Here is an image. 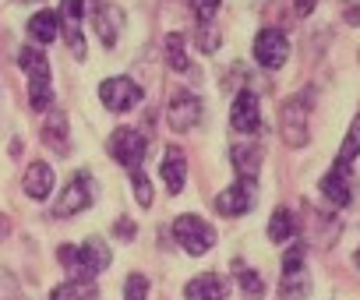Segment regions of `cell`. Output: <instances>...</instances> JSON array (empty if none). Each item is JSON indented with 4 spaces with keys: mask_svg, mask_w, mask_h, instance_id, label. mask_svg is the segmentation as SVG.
Segmentation results:
<instances>
[{
    "mask_svg": "<svg viewBox=\"0 0 360 300\" xmlns=\"http://www.w3.org/2000/svg\"><path fill=\"white\" fill-rule=\"evenodd\" d=\"M283 300H304V293H307V275H304V268L300 272H283Z\"/></svg>",
    "mask_w": 360,
    "mask_h": 300,
    "instance_id": "24",
    "label": "cell"
},
{
    "mask_svg": "<svg viewBox=\"0 0 360 300\" xmlns=\"http://www.w3.org/2000/svg\"><path fill=\"white\" fill-rule=\"evenodd\" d=\"M188 300H226V279L216 272H205L188 282Z\"/></svg>",
    "mask_w": 360,
    "mask_h": 300,
    "instance_id": "13",
    "label": "cell"
},
{
    "mask_svg": "<svg viewBox=\"0 0 360 300\" xmlns=\"http://www.w3.org/2000/svg\"><path fill=\"white\" fill-rule=\"evenodd\" d=\"M110 156L120 163V167H127V170H141V159H145V138L134 131V127H117L113 134H110Z\"/></svg>",
    "mask_w": 360,
    "mask_h": 300,
    "instance_id": "4",
    "label": "cell"
},
{
    "mask_svg": "<svg viewBox=\"0 0 360 300\" xmlns=\"http://www.w3.org/2000/svg\"><path fill=\"white\" fill-rule=\"evenodd\" d=\"M159 174H162V181H166V191H169V195H180V188H184V174H188V159H184V152H180L176 145L166 148Z\"/></svg>",
    "mask_w": 360,
    "mask_h": 300,
    "instance_id": "12",
    "label": "cell"
},
{
    "mask_svg": "<svg viewBox=\"0 0 360 300\" xmlns=\"http://www.w3.org/2000/svg\"><path fill=\"white\" fill-rule=\"evenodd\" d=\"M230 124H233V131H240V134H255L258 127H262V117H258V96L255 92H237V99H233V110H230Z\"/></svg>",
    "mask_w": 360,
    "mask_h": 300,
    "instance_id": "9",
    "label": "cell"
},
{
    "mask_svg": "<svg viewBox=\"0 0 360 300\" xmlns=\"http://www.w3.org/2000/svg\"><path fill=\"white\" fill-rule=\"evenodd\" d=\"M314 4H318V0H293L297 15H311V11H314Z\"/></svg>",
    "mask_w": 360,
    "mask_h": 300,
    "instance_id": "29",
    "label": "cell"
},
{
    "mask_svg": "<svg viewBox=\"0 0 360 300\" xmlns=\"http://www.w3.org/2000/svg\"><path fill=\"white\" fill-rule=\"evenodd\" d=\"M50 191H53V170L46 163H32L25 174V195L43 202V198H50Z\"/></svg>",
    "mask_w": 360,
    "mask_h": 300,
    "instance_id": "14",
    "label": "cell"
},
{
    "mask_svg": "<svg viewBox=\"0 0 360 300\" xmlns=\"http://www.w3.org/2000/svg\"><path fill=\"white\" fill-rule=\"evenodd\" d=\"M99 96H103L106 110H113V113H124V110H131V106L141 103V89L131 78H110V81H103Z\"/></svg>",
    "mask_w": 360,
    "mask_h": 300,
    "instance_id": "7",
    "label": "cell"
},
{
    "mask_svg": "<svg viewBox=\"0 0 360 300\" xmlns=\"http://www.w3.org/2000/svg\"><path fill=\"white\" fill-rule=\"evenodd\" d=\"M145 293H148V279H145V275H127V282H124V300H145Z\"/></svg>",
    "mask_w": 360,
    "mask_h": 300,
    "instance_id": "26",
    "label": "cell"
},
{
    "mask_svg": "<svg viewBox=\"0 0 360 300\" xmlns=\"http://www.w3.org/2000/svg\"><path fill=\"white\" fill-rule=\"evenodd\" d=\"M131 184H134V191H138V205L148 209V205H152V188H148L145 174H141V170H131Z\"/></svg>",
    "mask_w": 360,
    "mask_h": 300,
    "instance_id": "27",
    "label": "cell"
},
{
    "mask_svg": "<svg viewBox=\"0 0 360 300\" xmlns=\"http://www.w3.org/2000/svg\"><path fill=\"white\" fill-rule=\"evenodd\" d=\"M290 57V43L279 29H262L258 39H255V60L262 67H283Z\"/></svg>",
    "mask_w": 360,
    "mask_h": 300,
    "instance_id": "5",
    "label": "cell"
},
{
    "mask_svg": "<svg viewBox=\"0 0 360 300\" xmlns=\"http://www.w3.org/2000/svg\"><path fill=\"white\" fill-rule=\"evenodd\" d=\"M269 237H272L276 244H283V240L293 237V216H290L286 209H276V212H272V219H269Z\"/></svg>",
    "mask_w": 360,
    "mask_h": 300,
    "instance_id": "23",
    "label": "cell"
},
{
    "mask_svg": "<svg viewBox=\"0 0 360 300\" xmlns=\"http://www.w3.org/2000/svg\"><path fill=\"white\" fill-rule=\"evenodd\" d=\"M60 261L78 275V279H92V275H99L106 265H110V251H106V244L103 240H85L82 247H60Z\"/></svg>",
    "mask_w": 360,
    "mask_h": 300,
    "instance_id": "2",
    "label": "cell"
},
{
    "mask_svg": "<svg viewBox=\"0 0 360 300\" xmlns=\"http://www.w3.org/2000/svg\"><path fill=\"white\" fill-rule=\"evenodd\" d=\"M120 22H124V18H120V11H117V8H106V4L99 8L96 25H99V39H103L106 46H113V43H117V36H120Z\"/></svg>",
    "mask_w": 360,
    "mask_h": 300,
    "instance_id": "20",
    "label": "cell"
},
{
    "mask_svg": "<svg viewBox=\"0 0 360 300\" xmlns=\"http://www.w3.org/2000/svg\"><path fill=\"white\" fill-rule=\"evenodd\" d=\"M173 237H176V244L184 247L191 258L205 254V251L216 244V230H212L205 219H198V216H180V219L173 223Z\"/></svg>",
    "mask_w": 360,
    "mask_h": 300,
    "instance_id": "3",
    "label": "cell"
},
{
    "mask_svg": "<svg viewBox=\"0 0 360 300\" xmlns=\"http://www.w3.org/2000/svg\"><path fill=\"white\" fill-rule=\"evenodd\" d=\"M82 15H85V0H64L60 4V18H64V36L71 53L85 57V39H82Z\"/></svg>",
    "mask_w": 360,
    "mask_h": 300,
    "instance_id": "11",
    "label": "cell"
},
{
    "mask_svg": "<svg viewBox=\"0 0 360 300\" xmlns=\"http://www.w3.org/2000/svg\"><path fill=\"white\" fill-rule=\"evenodd\" d=\"M18 64L29 71V103L32 110H46L53 92H50V60L36 50V46H25L18 53Z\"/></svg>",
    "mask_w": 360,
    "mask_h": 300,
    "instance_id": "1",
    "label": "cell"
},
{
    "mask_svg": "<svg viewBox=\"0 0 360 300\" xmlns=\"http://www.w3.org/2000/svg\"><path fill=\"white\" fill-rule=\"evenodd\" d=\"M283 138H286V145H304L307 141V127H304V117H300V99L283 106Z\"/></svg>",
    "mask_w": 360,
    "mask_h": 300,
    "instance_id": "15",
    "label": "cell"
},
{
    "mask_svg": "<svg viewBox=\"0 0 360 300\" xmlns=\"http://www.w3.org/2000/svg\"><path fill=\"white\" fill-rule=\"evenodd\" d=\"M349 177H342V174H328L325 181H321V191H325V198L332 202V205H339V209H346L349 202H353V191H349V184H346Z\"/></svg>",
    "mask_w": 360,
    "mask_h": 300,
    "instance_id": "17",
    "label": "cell"
},
{
    "mask_svg": "<svg viewBox=\"0 0 360 300\" xmlns=\"http://www.w3.org/2000/svg\"><path fill=\"white\" fill-rule=\"evenodd\" d=\"M251 205H255V181H244V177L216 198V209H219L223 216H240V212H248Z\"/></svg>",
    "mask_w": 360,
    "mask_h": 300,
    "instance_id": "10",
    "label": "cell"
},
{
    "mask_svg": "<svg viewBox=\"0 0 360 300\" xmlns=\"http://www.w3.org/2000/svg\"><path fill=\"white\" fill-rule=\"evenodd\" d=\"M4 237H8V223H4V219H0V240H4Z\"/></svg>",
    "mask_w": 360,
    "mask_h": 300,
    "instance_id": "30",
    "label": "cell"
},
{
    "mask_svg": "<svg viewBox=\"0 0 360 300\" xmlns=\"http://www.w3.org/2000/svg\"><path fill=\"white\" fill-rule=\"evenodd\" d=\"M89 205H92V177L89 174H75L71 184H68V191L60 195L53 216H75V212H82Z\"/></svg>",
    "mask_w": 360,
    "mask_h": 300,
    "instance_id": "8",
    "label": "cell"
},
{
    "mask_svg": "<svg viewBox=\"0 0 360 300\" xmlns=\"http://www.w3.org/2000/svg\"><path fill=\"white\" fill-rule=\"evenodd\" d=\"M57 29H60V22H57L53 11H39V15H32V22H29V36H32L36 43H53V39H57Z\"/></svg>",
    "mask_w": 360,
    "mask_h": 300,
    "instance_id": "19",
    "label": "cell"
},
{
    "mask_svg": "<svg viewBox=\"0 0 360 300\" xmlns=\"http://www.w3.org/2000/svg\"><path fill=\"white\" fill-rule=\"evenodd\" d=\"M166 117H169L173 131H191L202 120V99L191 96V92H176L169 99V106H166Z\"/></svg>",
    "mask_w": 360,
    "mask_h": 300,
    "instance_id": "6",
    "label": "cell"
},
{
    "mask_svg": "<svg viewBox=\"0 0 360 300\" xmlns=\"http://www.w3.org/2000/svg\"><path fill=\"white\" fill-rule=\"evenodd\" d=\"M233 167L244 181H255L258 167H262V148L258 145H233Z\"/></svg>",
    "mask_w": 360,
    "mask_h": 300,
    "instance_id": "16",
    "label": "cell"
},
{
    "mask_svg": "<svg viewBox=\"0 0 360 300\" xmlns=\"http://www.w3.org/2000/svg\"><path fill=\"white\" fill-rule=\"evenodd\" d=\"M166 64H169L173 71H191V60H188V53H184V36H180V32L166 36Z\"/></svg>",
    "mask_w": 360,
    "mask_h": 300,
    "instance_id": "22",
    "label": "cell"
},
{
    "mask_svg": "<svg viewBox=\"0 0 360 300\" xmlns=\"http://www.w3.org/2000/svg\"><path fill=\"white\" fill-rule=\"evenodd\" d=\"M43 138H46V145H53V152L68 156V117L64 113H50V120L43 127Z\"/></svg>",
    "mask_w": 360,
    "mask_h": 300,
    "instance_id": "18",
    "label": "cell"
},
{
    "mask_svg": "<svg viewBox=\"0 0 360 300\" xmlns=\"http://www.w3.org/2000/svg\"><path fill=\"white\" fill-rule=\"evenodd\" d=\"M191 11L198 15V22H212V15L219 11V0H191Z\"/></svg>",
    "mask_w": 360,
    "mask_h": 300,
    "instance_id": "28",
    "label": "cell"
},
{
    "mask_svg": "<svg viewBox=\"0 0 360 300\" xmlns=\"http://www.w3.org/2000/svg\"><path fill=\"white\" fill-rule=\"evenodd\" d=\"M233 272H237V279H240V286H244V293H251V300H258V296H262V279H258V272H251V268H244L240 261L233 265Z\"/></svg>",
    "mask_w": 360,
    "mask_h": 300,
    "instance_id": "25",
    "label": "cell"
},
{
    "mask_svg": "<svg viewBox=\"0 0 360 300\" xmlns=\"http://www.w3.org/2000/svg\"><path fill=\"white\" fill-rule=\"evenodd\" d=\"M92 296H96V286L89 279H71L50 293V300H92Z\"/></svg>",
    "mask_w": 360,
    "mask_h": 300,
    "instance_id": "21",
    "label": "cell"
}]
</instances>
